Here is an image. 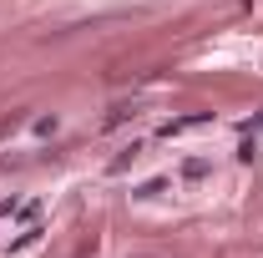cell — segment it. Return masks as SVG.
Masks as SVG:
<instances>
[{
    "mask_svg": "<svg viewBox=\"0 0 263 258\" xmlns=\"http://www.w3.org/2000/svg\"><path fill=\"white\" fill-rule=\"evenodd\" d=\"M208 122H213V112H193V117H177V122H162V127H157V137H162V142H172V137H187V132L208 127Z\"/></svg>",
    "mask_w": 263,
    "mask_h": 258,
    "instance_id": "6da1fadb",
    "label": "cell"
},
{
    "mask_svg": "<svg viewBox=\"0 0 263 258\" xmlns=\"http://www.w3.org/2000/svg\"><path fill=\"white\" fill-rule=\"evenodd\" d=\"M41 238H46V228H26V233H21V238H15V243L5 248V253H10V258H21V253H31Z\"/></svg>",
    "mask_w": 263,
    "mask_h": 258,
    "instance_id": "7a4b0ae2",
    "label": "cell"
},
{
    "mask_svg": "<svg viewBox=\"0 0 263 258\" xmlns=\"http://www.w3.org/2000/svg\"><path fill=\"white\" fill-rule=\"evenodd\" d=\"M167 188H172V177H152V182L137 188V197H157V193H167Z\"/></svg>",
    "mask_w": 263,
    "mask_h": 258,
    "instance_id": "3957f363",
    "label": "cell"
},
{
    "mask_svg": "<svg viewBox=\"0 0 263 258\" xmlns=\"http://www.w3.org/2000/svg\"><path fill=\"white\" fill-rule=\"evenodd\" d=\"M137 157H142V142H132L127 152H122V157L111 162V172H122V167H132V162H137Z\"/></svg>",
    "mask_w": 263,
    "mask_h": 258,
    "instance_id": "277c9868",
    "label": "cell"
},
{
    "mask_svg": "<svg viewBox=\"0 0 263 258\" xmlns=\"http://www.w3.org/2000/svg\"><path fill=\"white\" fill-rule=\"evenodd\" d=\"M127 117H137V112H132V106H117V112H111V117H106V122H101V127L111 132V127H122V122H127Z\"/></svg>",
    "mask_w": 263,
    "mask_h": 258,
    "instance_id": "5b68a950",
    "label": "cell"
},
{
    "mask_svg": "<svg viewBox=\"0 0 263 258\" xmlns=\"http://www.w3.org/2000/svg\"><path fill=\"white\" fill-rule=\"evenodd\" d=\"M61 127V122H56V117H35V137H51V132Z\"/></svg>",
    "mask_w": 263,
    "mask_h": 258,
    "instance_id": "8992f818",
    "label": "cell"
},
{
    "mask_svg": "<svg viewBox=\"0 0 263 258\" xmlns=\"http://www.w3.org/2000/svg\"><path fill=\"white\" fill-rule=\"evenodd\" d=\"M202 172H208V162H202V157H193V162H182V177H202Z\"/></svg>",
    "mask_w": 263,
    "mask_h": 258,
    "instance_id": "52a82bcc",
    "label": "cell"
},
{
    "mask_svg": "<svg viewBox=\"0 0 263 258\" xmlns=\"http://www.w3.org/2000/svg\"><path fill=\"white\" fill-rule=\"evenodd\" d=\"M15 127H21V117H5V122H0V142H5V137H10Z\"/></svg>",
    "mask_w": 263,
    "mask_h": 258,
    "instance_id": "ba28073f",
    "label": "cell"
},
{
    "mask_svg": "<svg viewBox=\"0 0 263 258\" xmlns=\"http://www.w3.org/2000/svg\"><path fill=\"white\" fill-rule=\"evenodd\" d=\"M10 208H15V202H0V218H10Z\"/></svg>",
    "mask_w": 263,
    "mask_h": 258,
    "instance_id": "9c48e42d",
    "label": "cell"
}]
</instances>
